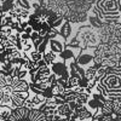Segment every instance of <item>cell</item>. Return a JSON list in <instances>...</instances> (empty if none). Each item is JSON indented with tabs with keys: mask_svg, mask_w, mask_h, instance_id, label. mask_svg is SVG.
<instances>
[{
	"mask_svg": "<svg viewBox=\"0 0 121 121\" xmlns=\"http://www.w3.org/2000/svg\"><path fill=\"white\" fill-rule=\"evenodd\" d=\"M5 86H7V85H6V79H5V76L0 75V87L4 88Z\"/></svg>",
	"mask_w": 121,
	"mask_h": 121,
	"instance_id": "30",
	"label": "cell"
},
{
	"mask_svg": "<svg viewBox=\"0 0 121 121\" xmlns=\"http://www.w3.org/2000/svg\"><path fill=\"white\" fill-rule=\"evenodd\" d=\"M23 32L30 35V34H32V32H34V30L32 29V27H30V26H28V27H26V28H24V30H23Z\"/></svg>",
	"mask_w": 121,
	"mask_h": 121,
	"instance_id": "33",
	"label": "cell"
},
{
	"mask_svg": "<svg viewBox=\"0 0 121 121\" xmlns=\"http://www.w3.org/2000/svg\"><path fill=\"white\" fill-rule=\"evenodd\" d=\"M74 39L76 40L79 47L81 50L88 48V47H96L100 44L98 30L92 28L88 24L80 26V28L78 29Z\"/></svg>",
	"mask_w": 121,
	"mask_h": 121,
	"instance_id": "2",
	"label": "cell"
},
{
	"mask_svg": "<svg viewBox=\"0 0 121 121\" xmlns=\"http://www.w3.org/2000/svg\"><path fill=\"white\" fill-rule=\"evenodd\" d=\"M21 50L22 52H28V51H32V50H35L33 46V41L32 40H21Z\"/></svg>",
	"mask_w": 121,
	"mask_h": 121,
	"instance_id": "17",
	"label": "cell"
},
{
	"mask_svg": "<svg viewBox=\"0 0 121 121\" xmlns=\"http://www.w3.org/2000/svg\"><path fill=\"white\" fill-rule=\"evenodd\" d=\"M0 121H3V119H1V108H0Z\"/></svg>",
	"mask_w": 121,
	"mask_h": 121,
	"instance_id": "37",
	"label": "cell"
},
{
	"mask_svg": "<svg viewBox=\"0 0 121 121\" xmlns=\"http://www.w3.org/2000/svg\"><path fill=\"white\" fill-rule=\"evenodd\" d=\"M44 39H45V38H40V36H39L36 40H34V41H33V46H34V48H35V50L38 48V46H39L40 44H41V43L44 41Z\"/></svg>",
	"mask_w": 121,
	"mask_h": 121,
	"instance_id": "28",
	"label": "cell"
},
{
	"mask_svg": "<svg viewBox=\"0 0 121 121\" xmlns=\"http://www.w3.org/2000/svg\"><path fill=\"white\" fill-rule=\"evenodd\" d=\"M55 114L59 115L60 117H69L70 119V116H72V114H73V110L69 108V105L67 103H64L62 105L57 107V109L55 110Z\"/></svg>",
	"mask_w": 121,
	"mask_h": 121,
	"instance_id": "11",
	"label": "cell"
},
{
	"mask_svg": "<svg viewBox=\"0 0 121 121\" xmlns=\"http://www.w3.org/2000/svg\"><path fill=\"white\" fill-rule=\"evenodd\" d=\"M65 39L62 38L59 34L53 38V39H48V45H47V50H50V51H52L53 53L56 55H59L60 52L64 50L65 47Z\"/></svg>",
	"mask_w": 121,
	"mask_h": 121,
	"instance_id": "6",
	"label": "cell"
},
{
	"mask_svg": "<svg viewBox=\"0 0 121 121\" xmlns=\"http://www.w3.org/2000/svg\"><path fill=\"white\" fill-rule=\"evenodd\" d=\"M30 39V35L22 32V33H19V40H29Z\"/></svg>",
	"mask_w": 121,
	"mask_h": 121,
	"instance_id": "29",
	"label": "cell"
},
{
	"mask_svg": "<svg viewBox=\"0 0 121 121\" xmlns=\"http://www.w3.org/2000/svg\"><path fill=\"white\" fill-rule=\"evenodd\" d=\"M26 56L28 57L29 60H33V62H39L40 59H43V53H40L36 50H32V51L24 52Z\"/></svg>",
	"mask_w": 121,
	"mask_h": 121,
	"instance_id": "15",
	"label": "cell"
},
{
	"mask_svg": "<svg viewBox=\"0 0 121 121\" xmlns=\"http://www.w3.org/2000/svg\"><path fill=\"white\" fill-rule=\"evenodd\" d=\"M47 45H48V39H47V38H45V39H44V41L38 46L36 51H39L40 53H43V55H44V53L47 51Z\"/></svg>",
	"mask_w": 121,
	"mask_h": 121,
	"instance_id": "21",
	"label": "cell"
},
{
	"mask_svg": "<svg viewBox=\"0 0 121 121\" xmlns=\"http://www.w3.org/2000/svg\"><path fill=\"white\" fill-rule=\"evenodd\" d=\"M67 104L69 105V108H70V109H72V110H73V112H74V110H75V109L78 108V104H76L75 102H69V103H67Z\"/></svg>",
	"mask_w": 121,
	"mask_h": 121,
	"instance_id": "32",
	"label": "cell"
},
{
	"mask_svg": "<svg viewBox=\"0 0 121 121\" xmlns=\"http://www.w3.org/2000/svg\"><path fill=\"white\" fill-rule=\"evenodd\" d=\"M3 95H4V92H3V88H1V87H0V98H1V97H3Z\"/></svg>",
	"mask_w": 121,
	"mask_h": 121,
	"instance_id": "36",
	"label": "cell"
},
{
	"mask_svg": "<svg viewBox=\"0 0 121 121\" xmlns=\"http://www.w3.org/2000/svg\"><path fill=\"white\" fill-rule=\"evenodd\" d=\"M57 35H58V29H56V28H53V27L50 28L48 33H47V39H53V38H56Z\"/></svg>",
	"mask_w": 121,
	"mask_h": 121,
	"instance_id": "24",
	"label": "cell"
},
{
	"mask_svg": "<svg viewBox=\"0 0 121 121\" xmlns=\"http://www.w3.org/2000/svg\"><path fill=\"white\" fill-rule=\"evenodd\" d=\"M87 24L91 26L92 28H95V29H99V28H102V26H103V21L99 17L95 16V15L87 13Z\"/></svg>",
	"mask_w": 121,
	"mask_h": 121,
	"instance_id": "12",
	"label": "cell"
},
{
	"mask_svg": "<svg viewBox=\"0 0 121 121\" xmlns=\"http://www.w3.org/2000/svg\"><path fill=\"white\" fill-rule=\"evenodd\" d=\"M105 75H107V69H105V67H100V68L97 70V73H96L95 80H96L97 82H99L100 80H102Z\"/></svg>",
	"mask_w": 121,
	"mask_h": 121,
	"instance_id": "19",
	"label": "cell"
},
{
	"mask_svg": "<svg viewBox=\"0 0 121 121\" xmlns=\"http://www.w3.org/2000/svg\"><path fill=\"white\" fill-rule=\"evenodd\" d=\"M87 121H93V120H87Z\"/></svg>",
	"mask_w": 121,
	"mask_h": 121,
	"instance_id": "42",
	"label": "cell"
},
{
	"mask_svg": "<svg viewBox=\"0 0 121 121\" xmlns=\"http://www.w3.org/2000/svg\"><path fill=\"white\" fill-rule=\"evenodd\" d=\"M43 96L46 98V99H50V98H53V92H52V90L51 87H47L44 92H43Z\"/></svg>",
	"mask_w": 121,
	"mask_h": 121,
	"instance_id": "25",
	"label": "cell"
},
{
	"mask_svg": "<svg viewBox=\"0 0 121 121\" xmlns=\"http://www.w3.org/2000/svg\"><path fill=\"white\" fill-rule=\"evenodd\" d=\"M115 119H116V121H121V114H120V115H116Z\"/></svg>",
	"mask_w": 121,
	"mask_h": 121,
	"instance_id": "35",
	"label": "cell"
},
{
	"mask_svg": "<svg viewBox=\"0 0 121 121\" xmlns=\"http://www.w3.org/2000/svg\"><path fill=\"white\" fill-rule=\"evenodd\" d=\"M0 108H1V107H0ZM10 114H11V108H9V107H3L1 108V119H3V121L7 120Z\"/></svg>",
	"mask_w": 121,
	"mask_h": 121,
	"instance_id": "23",
	"label": "cell"
},
{
	"mask_svg": "<svg viewBox=\"0 0 121 121\" xmlns=\"http://www.w3.org/2000/svg\"><path fill=\"white\" fill-rule=\"evenodd\" d=\"M0 107H9L11 108V95H6L4 93L3 97L0 98Z\"/></svg>",
	"mask_w": 121,
	"mask_h": 121,
	"instance_id": "18",
	"label": "cell"
},
{
	"mask_svg": "<svg viewBox=\"0 0 121 121\" xmlns=\"http://www.w3.org/2000/svg\"><path fill=\"white\" fill-rule=\"evenodd\" d=\"M23 107H26V108H28V109H38L36 107H35V104L32 102V100H30L29 98L26 100V102H24V105Z\"/></svg>",
	"mask_w": 121,
	"mask_h": 121,
	"instance_id": "27",
	"label": "cell"
},
{
	"mask_svg": "<svg viewBox=\"0 0 121 121\" xmlns=\"http://www.w3.org/2000/svg\"><path fill=\"white\" fill-rule=\"evenodd\" d=\"M74 113L78 116V121H87V120H92V113L88 110L86 105H78V108L74 110Z\"/></svg>",
	"mask_w": 121,
	"mask_h": 121,
	"instance_id": "10",
	"label": "cell"
},
{
	"mask_svg": "<svg viewBox=\"0 0 121 121\" xmlns=\"http://www.w3.org/2000/svg\"><path fill=\"white\" fill-rule=\"evenodd\" d=\"M69 121H78V120H72V119H70V120H69Z\"/></svg>",
	"mask_w": 121,
	"mask_h": 121,
	"instance_id": "38",
	"label": "cell"
},
{
	"mask_svg": "<svg viewBox=\"0 0 121 121\" xmlns=\"http://www.w3.org/2000/svg\"><path fill=\"white\" fill-rule=\"evenodd\" d=\"M113 114H115V115L121 114V99L113 102Z\"/></svg>",
	"mask_w": 121,
	"mask_h": 121,
	"instance_id": "22",
	"label": "cell"
},
{
	"mask_svg": "<svg viewBox=\"0 0 121 121\" xmlns=\"http://www.w3.org/2000/svg\"><path fill=\"white\" fill-rule=\"evenodd\" d=\"M58 58H59V56L56 55V53H53L52 51H50V50H47V51L43 55V59L46 62L47 65H51L52 63H55Z\"/></svg>",
	"mask_w": 121,
	"mask_h": 121,
	"instance_id": "13",
	"label": "cell"
},
{
	"mask_svg": "<svg viewBox=\"0 0 121 121\" xmlns=\"http://www.w3.org/2000/svg\"><path fill=\"white\" fill-rule=\"evenodd\" d=\"M29 98V91L28 92H12L11 95V109L23 107L24 102Z\"/></svg>",
	"mask_w": 121,
	"mask_h": 121,
	"instance_id": "7",
	"label": "cell"
},
{
	"mask_svg": "<svg viewBox=\"0 0 121 121\" xmlns=\"http://www.w3.org/2000/svg\"><path fill=\"white\" fill-rule=\"evenodd\" d=\"M90 97H91V95H88V93H86V92L78 93V96H76V98H75L74 102H75L78 105H86V103H87V100L90 99Z\"/></svg>",
	"mask_w": 121,
	"mask_h": 121,
	"instance_id": "16",
	"label": "cell"
},
{
	"mask_svg": "<svg viewBox=\"0 0 121 121\" xmlns=\"http://www.w3.org/2000/svg\"><path fill=\"white\" fill-rule=\"evenodd\" d=\"M48 67H50V69H51V73L53 75H56L57 78H60L68 70V67L65 65L64 60L60 59V58H58L55 63H52L51 65H48Z\"/></svg>",
	"mask_w": 121,
	"mask_h": 121,
	"instance_id": "8",
	"label": "cell"
},
{
	"mask_svg": "<svg viewBox=\"0 0 121 121\" xmlns=\"http://www.w3.org/2000/svg\"><path fill=\"white\" fill-rule=\"evenodd\" d=\"M112 121H116V119H113V120H112Z\"/></svg>",
	"mask_w": 121,
	"mask_h": 121,
	"instance_id": "39",
	"label": "cell"
},
{
	"mask_svg": "<svg viewBox=\"0 0 121 121\" xmlns=\"http://www.w3.org/2000/svg\"><path fill=\"white\" fill-rule=\"evenodd\" d=\"M93 57H95V47H88L81 50V52L75 58V63L84 69L88 68L93 64Z\"/></svg>",
	"mask_w": 121,
	"mask_h": 121,
	"instance_id": "4",
	"label": "cell"
},
{
	"mask_svg": "<svg viewBox=\"0 0 121 121\" xmlns=\"http://www.w3.org/2000/svg\"><path fill=\"white\" fill-rule=\"evenodd\" d=\"M120 7H121V0H120Z\"/></svg>",
	"mask_w": 121,
	"mask_h": 121,
	"instance_id": "40",
	"label": "cell"
},
{
	"mask_svg": "<svg viewBox=\"0 0 121 121\" xmlns=\"http://www.w3.org/2000/svg\"><path fill=\"white\" fill-rule=\"evenodd\" d=\"M53 115H46L40 109H28L19 107L11 109V114L5 121H52Z\"/></svg>",
	"mask_w": 121,
	"mask_h": 121,
	"instance_id": "1",
	"label": "cell"
},
{
	"mask_svg": "<svg viewBox=\"0 0 121 121\" xmlns=\"http://www.w3.org/2000/svg\"><path fill=\"white\" fill-rule=\"evenodd\" d=\"M11 87L13 90V92H28L29 91V82L24 79L13 78Z\"/></svg>",
	"mask_w": 121,
	"mask_h": 121,
	"instance_id": "9",
	"label": "cell"
},
{
	"mask_svg": "<svg viewBox=\"0 0 121 121\" xmlns=\"http://www.w3.org/2000/svg\"><path fill=\"white\" fill-rule=\"evenodd\" d=\"M29 99L35 104V107L38 109H39V107L41 104H44L45 100H46V98L43 95H35V93H32V92H29Z\"/></svg>",
	"mask_w": 121,
	"mask_h": 121,
	"instance_id": "14",
	"label": "cell"
},
{
	"mask_svg": "<svg viewBox=\"0 0 121 121\" xmlns=\"http://www.w3.org/2000/svg\"><path fill=\"white\" fill-rule=\"evenodd\" d=\"M93 5L102 12L103 17L120 16V0H95Z\"/></svg>",
	"mask_w": 121,
	"mask_h": 121,
	"instance_id": "3",
	"label": "cell"
},
{
	"mask_svg": "<svg viewBox=\"0 0 121 121\" xmlns=\"http://www.w3.org/2000/svg\"><path fill=\"white\" fill-rule=\"evenodd\" d=\"M87 85H88V80H87L85 76H82V78H80V79H79V84H78V86L82 87V88H86Z\"/></svg>",
	"mask_w": 121,
	"mask_h": 121,
	"instance_id": "26",
	"label": "cell"
},
{
	"mask_svg": "<svg viewBox=\"0 0 121 121\" xmlns=\"http://www.w3.org/2000/svg\"><path fill=\"white\" fill-rule=\"evenodd\" d=\"M38 65H39V68H43V67H46L47 64H46V62L44 59H40L39 62H38Z\"/></svg>",
	"mask_w": 121,
	"mask_h": 121,
	"instance_id": "34",
	"label": "cell"
},
{
	"mask_svg": "<svg viewBox=\"0 0 121 121\" xmlns=\"http://www.w3.org/2000/svg\"><path fill=\"white\" fill-rule=\"evenodd\" d=\"M26 68L29 73H35L36 70L39 69L38 62H33V60H28V63L26 64Z\"/></svg>",
	"mask_w": 121,
	"mask_h": 121,
	"instance_id": "20",
	"label": "cell"
},
{
	"mask_svg": "<svg viewBox=\"0 0 121 121\" xmlns=\"http://www.w3.org/2000/svg\"><path fill=\"white\" fill-rule=\"evenodd\" d=\"M38 38H39L38 32H32V34H30V40H32V41H34V40H36Z\"/></svg>",
	"mask_w": 121,
	"mask_h": 121,
	"instance_id": "31",
	"label": "cell"
},
{
	"mask_svg": "<svg viewBox=\"0 0 121 121\" xmlns=\"http://www.w3.org/2000/svg\"><path fill=\"white\" fill-rule=\"evenodd\" d=\"M120 18H121V11H120Z\"/></svg>",
	"mask_w": 121,
	"mask_h": 121,
	"instance_id": "41",
	"label": "cell"
},
{
	"mask_svg": "<svg viewBox=\"0 0 121 121\" xmlns=\"http://www.w3.org/2000/svg\"><path fill=\"white\" fill-rule=\"evenodd\" d=\"M81 52V48L80 47H75V46H70V45H65L64 50L62 52H60L58 56L60 59H63L64 60V63L65 65L68 67L72 62H74L75 58L79 56V53Z\"/></svg>",
	"mask_w": 121,
	"mask_h": 121,
	"instance_id": "5",
	"label": "cell"
}]
</instances>
